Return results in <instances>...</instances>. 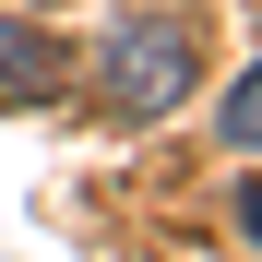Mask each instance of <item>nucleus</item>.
Listing matches in <instances>:
<instances>
[{
  "label": "nucleus",
  "instance_id": "3",
  "mask_svg": "<svg viewBox=\"0 0 262 262\" xmlns=\"http://www.w3.org/2000/svg\"><path fill=\"white\" fill-rule=\"evenodd\" d=\"M214 131H227L238 155H262V60H250V72L227 83V107H214Z\"/></svg>",
  "mask_w": 262,
  "mask_h": 262
},
{
  "label": "nucleus",
  "instance_id": "2",
  "mask_svg": "<svg viewBox=\"0 0 262 262\" xmlns=\"http://www.w3.org/2000/svg\"><path fill=\"white\" fill-rule=\"evenodd\" d=\"M60 83V48L36 36L24 12H0V107H24V96H48Z\"/></svg>",
  "mask_w": 262,
  "mask_h": 262
},
{
  "label": "nucleus",
  "instance_id": "4",
  "mask_svg": "<svg viewBox=\"0 0 262 262\" xmlns=\"http://www.w3.org/2000/svg\"><path fill=\"white\" fill-rule=\"evenodd\" d=\"M238 238H262V179H250V191H238Z\"/></svg>",
  "mask_w": 262,
  "mask_h": 262
},
{
  "label": "nucleus",
  "instance_id": "1",
  "mask_svg": "<svg viewBox=\"0 0 262 262\" xmlns=\"http://www.w3.org/2000/svg\"><path fill=\"white\" fill-rule=\"evenodd\" d=\"M191 72H203L191 12H119L107 48H96V107L107 119H167V107L191 96Z\"/></svg>",
  "mask_w": 262,
  "mask_h": 262
}]
</instances>
